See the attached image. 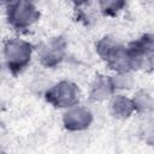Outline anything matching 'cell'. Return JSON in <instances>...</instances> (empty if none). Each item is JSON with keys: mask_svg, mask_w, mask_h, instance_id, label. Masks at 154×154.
Here are the masks:
<instances>
[{"mask_svg": "<svg viewBox=\"0 0 154 154\" xmlns=\"http://www.w3.org/2000/svg\"><path fill=\"white\" fill-rule=\"evenodd\" d=\"M6 18L8 24L16 30H25L38 20L40 11L34 2L14 1L7 4Z\"/></svg>", "mask_w": 154, "mask_h": 154, "instance_id": "1", "label": "cell"}, {"mask_svg": "<svg viewBox=\"0 0 154 154\" xmlns=\"http://www.w3.org/2000/svg\"><path fill=\"white\" fill-rule=\"evenodd\" d=\"M31 45L20 38H12L5 45L4 54L7 65L14 70H22L26 66L31 58Z\"/></svg>", "mask_w": 154, "mask_h": 154, "instance_id": "2", "label": "cell"}, {"mask_svg": "<svg viewBox=\"0 0 154 154\" xmlns=\"http://www.w3.org/2000/svg\"><path fill=\"white\" fill-rule=\"evenodd\" d=\"M79 90L76 84L69 81H61L47 90V100L57 107L70 108L77 105Z\"/></svg>", "mask_w": 154, "mask_h": 154, "instance_id": "3", "label": "cell"}, {"mask_svg": "<svg viewBox=\"0 0 154 154\" xmlns=\"http://www.w3.org/2000/svg\"><path fill=\"white\" fill-rule=\"evenodd\" d=\"M93 114L90 111L85 107H82L79 105L70 107L63 117V122L66 129L72 130V131H79L89 126L91 123V117Z\"/></svg>", "mask_w": 154, "mask_h": 154, "instance_id": "4", "label": "cell"}, {"mask_svg": "<svg viewBox=\"0 0 154 154\" xmlns=\"http://www.w3.org/2000/svg\"><path fill=\"white\" fill-rule=\"evenodd\" d=\"M64 43L60 38H52L41 47L40 59L47 66H52L63 59Z\"/></svg>", "mask_w": 154, "mask_h": 154, "instance_id": "5", "label": "cell"}, {"mask_svg": "<svg viewBox=\"0 0 154 154\" xmlns=\"http://www.w3.org/2000/svg\"><path fill=\"white\" fill-rule=\"evenodd\" d=\"M109 108L113 116L118 118H126L134 111L131 100L126 99L124 95H114V97L111 100Z\"/></svg>", "mask_w": 154, "mask_h": 154, "instance_id": "6", "label": "cell"}, {"mask_svg": "<svg viewBox=\"0 0 154 154\" xmlns=\"http://www.w3.org/2000/svg\"><path fill=\"white\" fill-rule=\"evenodd\" d=\"M112 91H113V88H112L111 81L99 77V78H95V81L91 84L90 96L95 101H101V100L108 99Z\"/></svg>", "mask_w": 154, "mask_h": 154, "instance_id": "7", "label": "cell"}, {"mask_svg": "<svg viewBox=\"0 0 154 154\" xmlns=\"http://www.w3.org/2000/svg\"><path fill=\"white\" fill-rule=\"evenodd\" d=\"M126 4L123 1H116V0H109V1H100L97 2V8L101 13L107 14V16H114L118 12H120Z\"/></svg>", "mask_w": 154, "mask_h": 154, "instance_id": "8", "label": "cell"}, {"mask_svg": "<svg viewBox=\"0 0 154 154\" xmlns=\"http://www.w3.org/2000/svg\"><path fill=\"white\" fill-rule=\"evenodd\" d=\"M131 102H132L134 109L138 108V109L146 111L152 107V97L144 91H140L138 94H136V96L131 100Z\"/></svg>", "mask_w": 154, "mask_h": 154, "instance_id": "9", "label": "cell"}, {"mask_svg": "<svg viewBox=\"0 0 154 154\" xmlns=\"http://www.w3.org/2000/svg\"><path fill=\"white\" fill-rule=\"evenodd\" d=\"M0 154H4V152H2V149L0 148Z\"/></svg>", "mask_w": 154, "mask_h": 154, "instance_id": "10", "label": "cell"}]
</instances>
